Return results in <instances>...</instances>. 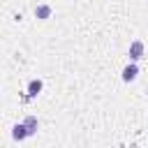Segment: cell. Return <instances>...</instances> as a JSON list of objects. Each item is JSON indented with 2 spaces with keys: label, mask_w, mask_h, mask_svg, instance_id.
I'll return each mask as SVG.
<instances>
[{
  "label": "cell",
  "mask_w": 148,
  "mask_h": 148,
  "mask_svg": "<svg viewBox=\"0 0 148 148\" xmlns=\"http://www.w3.org/2000/svg\"><path fill=\"white\" fill-rule=\"evenodd\" d=\"M141 58H143V42H141V39H134V42L130 44V60L139 62Z\"/></svg>",
  "instance_id": "obj_1"
},
{
  "label": "cell",
  "mask_w": 148,
  "mask_h": 148,
  "mask_svg": "<svg viewBox=\"0 0 148 148\" xmlns=\"http://www.w3.org/2000/svg\"><path fill=\"white\" fill-rule=\"evenodd\" d=\"M136 76H139V67H136V62L132 60V62L123 69V81H125V83H132Z\"/></svg>",
  "instance_id": "obj_2"
},
{
  "label": "cell",
  "mask_w": 148,
  "mask_h": 148,
  "mask_svg": "<svg viewBox=\"0 0 148 148\" xmlns=\"http://www.w3.org/2000/svg\"><path fill=\"white\" fill-rule=\"evenodd\" d=\"M23 123H25V127H28V134L32 136V134L37 132V118H35V116H28Z\"/></svg>",
  "instance_id": "obj_6"
},
{
  "label": "cell",
  "mask_w": 148,
  "mask_h": 148,
  "mask_svg": "<svg viewBox=\"0 0 148 148\" xmlns=\"http://www.w3.org/2000/svg\"><path fill=\"white\" fill-rule=\"evenodd\" d=\"M42 88H44V83H42L39 79H32V81L28 83V95H30V97H35V95H39V92H42Z\"/></svg>",
  "instance_id": "obj_5"
},
{
  "label": "cell",
  "mask_w": 148,
  "mask_h": 148,
  "mask_svg": "<svg viewBox=\"0 0 148 148\" xmlns=\"http://www.w3.org/2000/svg\"><path fill=\"white\" fill-rule=\"evenodd\" d=\"M51 5H37L35 7V16L39 18V21H46V18H51Z\"/></svg>",
  "instance_id": "obj_3"
},
{
  "label": "cell",
  "mask_w": 148,
  "mask_h": 148,
  "mask_svg": "<svg viewBox=\"0 0 148 148\" xmlns=\"http://www.w3.org/2000/svg\"><path fill=\"white\" fill-rule=\"evenodd\" d=\"M12 136H14L16 141H23V139H28L30 134H28V127H25V123H21V125H14V130H12Z\"/></svg>",
  "instance_id": "obj_4"
}]
</instances>
